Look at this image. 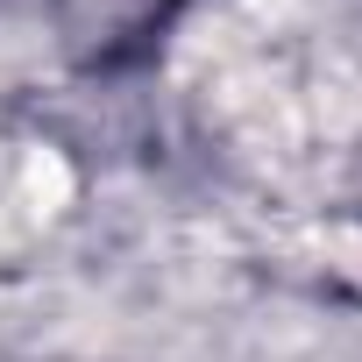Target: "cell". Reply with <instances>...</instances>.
<instances>
[{
	"mask_svg": "<svg viewBox=\"0 0 362 362\" xmlns=\"http://www.w3.org/2000/svg\"><path fill=\"white\" fill-rule=\"evenodd\" d=\"M22 192H29L36 214H64V206H71V163H64L57 149H29V163H22Z\"/></svg>",
	"mask_w": 362,
	"mask_h": 362,
	"instance_id": "obj_1",
	"label": "cell"
},
{
	"mask_svg": "<svg viewBox=\"0 0 362 362\" xmlns=\"http://www.w3.org/2000/svg\"><path fill=\"white\" fill-rule=\"evenodd\" d=\"M355 249H362V242H355ZM355 270H362V263H355Z\"/></svg>",
	"mask_w": 362,
	"mask_h": 362,
	"instance_id": "obj_2",
	"label": "cell"
}]
</instances>
